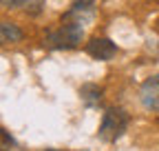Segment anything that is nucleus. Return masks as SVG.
Here are the masks:
<instances>
[{
	"instance_id": "9",
	"label": "nucleus",
	"mask_w": 159,
	"mask_h": 151,
	"mask_svg": "<svg viewBox=\"0 0 159 151\" xmlns=\"http://www.w3.org/2000/svg\"><path fill=\"white\" fill-rule=\"evenodd\" d=\"M25 0H0V5L7 7V9H13V7H22Z\"/></svg>"
},
{
	"instance_id": "5",
	"label": "nucleus",
	"mask_w": 159,
	"mask_h": 151,
	"mask_svg": "<svg viewBox=\"0 0 159 151\" xmlns=\"http://www.w3.org/2000/svg\"><path fill=\"white\" fill-rule=\"evenodd\" d=\"M16 40H22V31L11 22H0V45L16 42Z\"/></svg>"
},
{
	"instance_id": "7",
	"label": "nucleus",
	"mask_w": 159,
	"mask_h": 151,
	"mask_svg": "<svg viewBox=\"0 0 159 151\" xmlns=\"http://www.w3.org/2000/svg\"><path fill=\"white\" fill-rule=\"evenodd\" d=\"M80 96H82V100L86 105H95V102H99V98H102V89L95 87V85H84L80 89Z\"/></svg>"
},
{
	"instance_id": "3",
	"label": "nucleus",
	"mask_w": 159,
	"mask_h": 151,
	"mask_svg": "<svg viewBox=\"0 0 159 151\" xmlns=\"http://www.w3.org/2000/svg\"><path fill=\"white\" fill-rule=\"evenodd\" d=\"M86 53L91 56V58L95 60H111L113 56L117 53V45L111 40V38H91V40L86 42Z\"/></svg>"
},
{
	"instance_id": "1",
	"label": "nucleus",
	"mask_w": 159,
	"mask_h": 151,
	"mask_svg": "<svg viewBox=\"0 0 159 151\" xmlns=\"http://www.w3.org/2000/svg\"><path fill=\"white\" fill-rule=\"evenodd\" d=\"M82 20H64L55 31L47 36L44 45L49 49H75L82 40Z\"/></svg>"
},
{
	"instance_id": "2",
	"label": "nucleus",
	"mask_w": 159,
	"mask_h": 151,
	"mask_svg": "<svg viewBox=\"0 0 159 151\" xmlns=\"http://www.w3.org/2000/svg\"><path fill=\"white\" fill-rule=\"evenodd\" d=\"M126 127H128V113L119 107H111L106 109L102 124H99V138L106 142H113L126 131Z\"/></svg>"
},
{
	"instance_id": "4",
	"label": "nucleus",
	"mask_w": 159,
	"mask_h": 151,
	"mask_svg": "<svg viewBox=\"0 0 159 151\" xmlns=\"http://www.w3.org/2000/svg\"><path fill=\"white\" fill-rule=\"evenodd\" d=\"M142 102L150 111H159V73L150 76V78L142 85Z\"/></svg>"
},
{
	"instance_id": "6",
	"label": "nucleus",
	"mask_w": 159,
	"mask_h": 151,
	"mask_svg": "<svg viewBox=\"0 0 159 151\" xmlns=\"http://www.w3.org/2000/svg\"><path fill=\"white\" fill-rule=\"evenodd\" d=\"M93 0H73V5H71V9L66 11V16H64V20H71V18H75V16H84V13H91L93 11Z\"/></svg>"
},
{
	"instance_id": "8",
	"label": "nucleus",
	"mask_w": 159,
	"mask_h": 151,
	"mask_svg": "<svg viewBox=\"0 0 159 151\" xmlns=\"http://www.w3.org/2000/svg\"><path fill=\"white\" fill-rule=\"evenodd\" d=\"M42 5H44V0H25V2H22V11L27 16H38L40 11H42Z\"/></svg>"
}]
</instances>
